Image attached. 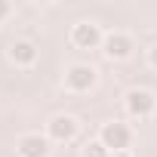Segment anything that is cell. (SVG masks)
<instances>
[{"label":"cell","instance_id":"cell-12","mask_svg":"<svg viewBox=\"0 0 157 157\" xmlns=\"http://www.w3.org/2000/svg\"><path fill=\"white\" fill-rule=\"evenodd\" d=\"M111 157H129V154H126V151H114Z\"/></svg>","mask_w":157,"mask_h":157},{"label":"cell","instance_id":"cell-11","mask_svg":"<svg viewBox=\"0 0 157 157\" xmlns=\"http://www.w3.org/2000/svg\"><path fill=\"white\" fill-rule=\"evenodd\" d=\"M148 62H151V68H154V71H157V46H154V49H151V52H148Z\"/></svg>","mask_w":157,"mask_h":157},{"label":"cell","instance_id":"cell-6","mask_svg":"<svg viewBox=\"0 0 157 157\" xmlns=\"http://www.w3.org/2000/svg\"><path fill=\"white\" fill-rule=\"evenodd\" d=\"M16 148H19L22 157H46V154H49V142H46L43 136H34V132H31V136H22Z\"/></svg>","mask_w":157,"mask_h":157},{"label":"cell","instance_id":"cell-4","mask_svg":"<svg viewBox=\"0 0 157 157\" xmlns=\"http://www.w3.org/2000/svg\"><path fill=\"white\" fill-rule=\"evenodd\" d=\"M154 105H157V102H154V96H151L148 90H129V93H126V111H129L132 117H139V120H142V117H151V114H154Z\"/></svg>","mask_w":157,"mask_h":157},{"label":"cell","instance_id":"cell-9","mask_svg":"<svg viewBox=\"0 0 157 157\" xmlns=\"http://www.w3.org/2000/svg\"><path fill=\"white\" fill-rule=\"evenodd\" d=\"M83 157H111V151H108L102 142H90V145L83 148Z\"/></svg>","mask_w":157,"mask_h":157},{"label":"cell","instance_id":"cell-3","mask_svg":"<svg viewBox=\"0 0 157 157\" xmlns=\"http://www.w3.org/2000/svg\"><path fill=\"white\" fill-rule=\"evenodd\" d=\"M71 40H74V46H77V49H96V46H102V43H105V37H102L99 25H93V22H80V25H74Z\"/></svg>","mask_w":157,"mask_h":157},{"label":"cell","instance_id":"cell-7","mask_svg":"<svg viewBox=\"0 0 157 157\" xmlns=\"http://www.w3.org/2000/svg\"><path fill=\"white\" fill-rule=\"evenodd\" d=\"M102 46H105V56L108 59H126L132 52V40L126 34H108Z\"/></svg>","mask_w":157,"mask_h":157},{"label":"cell","instance_id":"cell-1","mask_svg":"<svg viewBox=\"0 0 157 157\" xmlns=\"http://www.w3.org/2000/svg\"><path fill=\"white\" fill-rule=\"evenodd\" d=\"M99 142L114 154V151H126L129 148V142H132V132H129V126L126 123H105L102 126V136H99Z\"/></svg>","mask_w":157,"mask_h":157},{"label":"cell","instance_id":"cell-5","mask_svg":"<svg viewBox=\"0 0 157 157\" xmlns=\"http://www.w3.org/2000/svg\"><path fill=\"white\" fill-rule=\"evenodd\" d=\"M46 136L52 142H71L77 136V120L71 114H56L49 123H46Z\"/></svg>","mask_w":157,"mask_h":157},{"label":"cell","instance_id":"cell-2","mask_svg":"<svg viewBox=\"0 0 157 157\" xmlns=\"http://www.w3.org/2000/svg\"><path fill=\"white\" fill-rule=\"evenodd\" d=\"M65 83H68V90H74V93L93 90V86H96V68H93V65H71L68 74H65Z\"/></svg>","mask_w":157,"mask_h":157},{"label":"cell","instance_id":"cell-10","mask_svg":"<svg viewBox=\"0 0 157 157\" xmlns=\"http://www.w3.org/2000/svg\"><path fill=\"white\" fill-rule=\"evenodd\" d=\"M10 16V3H6V0H0V22H3Z\"/></svg>","mask_w":157,"mask_h":157},{"label":"cell","instance_id":"cell-8","mask_svg":"<svg viewBox=\"0 0 157 157\" xmlns=\"http://www.w3.org/2000/svg\"><path fill=\"white\" fill-rule=\"evenodd\" d=\"M10 56H13L16 65H34L37 62V46L31 40H16L13 49H10Z\"/></svg>","mask_w":157,"mask_h":157}]
</instances>
